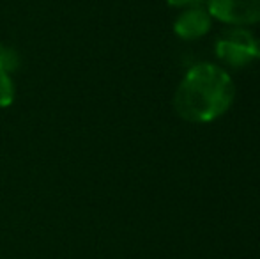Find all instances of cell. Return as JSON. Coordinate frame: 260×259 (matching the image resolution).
<instances>
[{
    "label": "cell",
    "mask_w": 260,
    "mask_h": 259,
    "mask_svg": "<svg viewBox=\"0 0 260 259\" xmlns=\"http://www.w3.org/2000/svg\"><path fill=\"white\" fill-rule=\"evenodd\" d=\"M236 87L230 75L219 66L200 63L188 69L175 91L174 107L182 119L211 123L230 108Z\"/></svg>",
    "instance_id": "1"
},
{
    "label": "cell",
    "mask_w": 260,
    "mask_h": 259,
    "mask_svg": "<svg viewBox=\"0 0 260 259\" xmlns=\"http://www.w3.org/2000/svg\"><path fill=\"white\" fill-rule=\"evenodd\" d=\"M207 13L229 25H253L260 21V0H207Z\"/></svg>",
    "instance_id": "3"
},
{
    "label": "cell",
    "mask_w": 260,
    "mask_h": 259,
    "mask_svg": "<svg viewBox=\"0 0 260 259\" xmlns=\"http://www.w3.org/2000/svg\"><path fill=\"white\" fill-rule=\"evenodd\" d=\"M14 100V85L9 73L0 69V108H6Z\"/></svg>",
    "instance_id": "5"
},
{
    "label": "cell",
    "mask_w": 260,
    "mask_h": 259,
    "mask_svg": "<svg viewBox=\"0 0 260 259\" xmlns=\"http://www.w3.org/2000/svg\"><path fill=\"white\" fill-rule=\"evenodd\" d=\"M211 28V14L202 6L189 7L174 23V31L182 39H199L206 36Z\"/></svg>",
    "instance_id": "4"
},
{
    "label": "cell",
    "mask_w": 260,
    "mask_h": 259,
    "mask_svg": "<svg viewBox=\"0 0 260 259\" xmlns=\"http://www.w3.org/2000/svg\"><path fill=\"white\" fill-rule=\"evenodd\" d=\"M216 55L230 68H244L260 59V39L243 27L226 28L216 39Z\"/></svg>",
    "instance_id": "2"
},
{
    "label": "cell",
    "mask_w": 260,
    "mask_h": 259,
    "mask_svg": "<svg viewBox=\"0 0 260 259\" xmlns=\"http://www.w3.org/2000/svg\"><path fill=\"white\" fill-rule=\"evenodd\" d=\"M172 7H181V9H189V7L202 6L204 0H168Z\"/></svg>",
    "instance_id": "7"
},
{
    "label": "cell",
    "mask_w": 260,
    "mask_h": 259,
    "mask_svg": "<svg viewBox=\"0 0 260 259\" xmlns=\"http://www.w3.org/2000/svg\"><path fill=\"white\" fill-rule=\"evenodd\" d=\"M18 63H20V61H18V53L14 52L13 48H9V46L0 43V69L9 73L18 68Z\"/></svg>",
    "instance_id": "6"
}]
</instances>
